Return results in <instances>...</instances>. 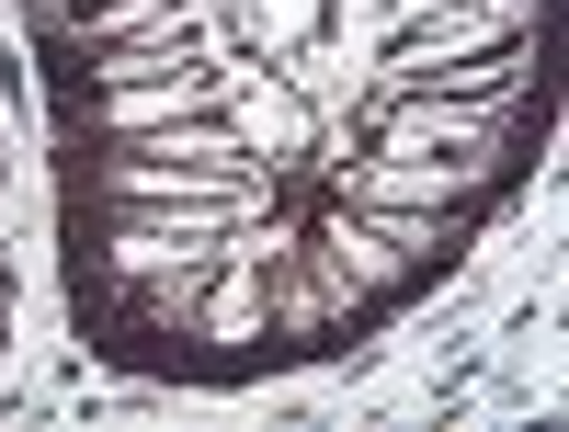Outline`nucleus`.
<instances>
[{
	"label": "nucleus",
	"instance_id": "obj_10",
	"mask_svg": "<svg viewBox=\"0 0 569 432\" xmlns=\"http://www.w3.org/2000/svg\"><path fill=\"white\" fill-rule=\"evenodd\" d=\"M58 12H69V23H80V12H103V0H58Z\"/></svg>",
	"mask_w": 569,
	"mask_h": 432
},
{
	"label": "nucleus",
	"instance_id": "obj_7",
	"mask_svg": "<svg viewBox=\"0 0 569 432\" xmlns=\"http://www.w3.org/2000/svg\"><path fill=\"white\" fill-rule=\"evenodd\" d=\"M228 137H240V160L251 171H284V160H308V137H319V114H308V91L284 80V69H228Z\"/></svg>",
	"mask_w": 569,
	"mask_h": 432
},
{
	"label": "nucleus",
	"instance_id": "obj_3",
	"mask_svg": "<svg viewBox=\"0 0 569 432\" xmlns=\"http://www.w3.org/2000/svg\"><path fill=\"white\" fill-rule=\"evenodd\" d=\"M91 205H149V217L228 205V217H273V171H206V160H160V149H103Z\"/></svg>",
	"mask_w": 569,
	"mask_h": 432
},
{
	"label": "nucleus",
	"instance_id": "obj_9",
	"mask_svg": "<svg viewBox=\"0 0 569 432\" xmlns=\"http://www.w3.org/2000/svg\"><path fill=\"white\" fill-rule=\"evenodd\" d=\"M433 12H467V0H376V34H410V23H433Z\"/></svg>",
	"mask_w": 569,
	"mask_h": 432
},
{
	"label": "nucleus",
	"instance_id": "obj_1",
	"mask_svg": "<svg viewBox=\"0 0 569 432\" xmlns=\"http://www.w3.org/2000/svg\"><path fill=\"white\" fill-rule=\"evenodd\" d=\"M536 58H525V0H467V12H433L388 34V69L376 91H525Z\"/></svg>",
	"mask_w": 569,
	"mask_h": 432
},
{
	"label": "nucleus",
	"instance_id": "obj_4",
	"mask_svg": "<svg viewBox=\"0 0 569 432\" xmlns=\"http://www.w3.org/2000/svg\"><path fill=\"white\" fill-rule=\"evenodd\" d=\"M342 205H421V217H479L501 194L490 160H456V149H376V160H342L330 171Z\"/></svg>",
	"mask_w": 569,
	"mask_h": 432
},
{
	"label": "nucleus",
	"instance_id": "obj_6",
	"mask_svg": "<svg viewBox=\"0 0 569 432\" xmlns=\"http://www.w3.org/2000/svg\"><path fill=\"white\" fill-rule=\"evenodd\" d=\"M228 103V58L206 69V58H171V69H149V80H103L91 91V137H149V125H182V114H217Z\"/></svg>",
	"mask_w": 569,
	"mask_h": 432
},
{
	"label": "nucleus",
	"instance_id": "obj_8",
	"mask_svg": "<svg viewBox=\"0 0 569 432\" xmlns=\"http://www.w3.org/2000/svg\"><path fill=\"white\" fill-rule=\"evenodd\" d=\"M342 205V194H330ZM376 239H388V251L410 262V273H433V262H456V239H467V217H421V205H353Z\"/></svg>",
	"mask_w": 569,
	"mask_h": 432
},
{
	"label": "nucleus",
	"instance_id": "obj_2",
	"mask_svg": "<svg viewBox=\"0 0 569 432\" xmlns=\"http://www.w3.org/2000/svg\"><path fill=\"white\" fill-rule=\"evenodd\" d=\"M512 125H525V91H376V149H456L501 171Z\"/></svg>",
	"mask_w": 569,
	"mask_h": 432
},
{
	"label": "nucleus",
	"instance_id": "obj_5",
	"mask_svg": "<svg viewBox=\"0 0 569 432\" xmlns=\"http://www.w3.org/2000/svg\"><path fill=\"white\" fill-rule=\"evenodd\" d=\"M228 228H251V217H228V205H182V217H149V205H103V262L114 284H149V273H182V262H217V239Z\"/></svg>",
	"mask_w": 569,
	"mask_h": 432
}]
</instances>
